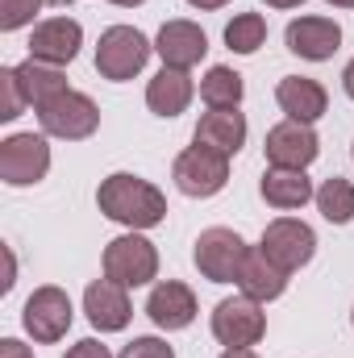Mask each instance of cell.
Returning a JSON list of instances; mask_svg holds the SVG:
<instances>
[{
    "mask_svg": "<svg viewBox=\"0 0 354 358\" xmlns=\"http://www.w3.org/2000/svg\"><path fill=\"white\" fill-rule=\"evenodd\" d=\"M96 208L108 221H117L125 229H138V234H146V229H155V225L167 221V196L150 179L129 176V171H113L108 179H100Z\"/></svg>",
    "mask_w": 354,
    "mask_h": 358,
    "instance_id": "cell-1",
    "label": "cell"
},
{
    "mask_svg": "<svg viewBox=\"0 0 354 358\" xmlns=\"http://www.w3.org/2000/svg\"><path fill=\"white\" fill-rule=\"evenodd\" d=\"M155 55V42L138 25H108L96 42V71L108 84H129L146 71Z\"/></svg>",
    "mask_w": 354,
    "mask_h": 358,
    "instance_id": "cell-2",
    "label": "cell"
},
{
    "mask_svg": "<svg viewBox=\"0 0 354 358\" xmlns=\"http://www.w3.org/2000/svg\"><path fill=\"white\" fill-rule=\"evenodd\" d=\"M100 267H104V279H113L121 287H146V283L159 279V250L146 234L129 229V234H121L104 246Z\"/></svg>",
    "mask_w": 354,
    "mask_h": 358,
    "instance_id": "cell-3",
    "label": "cell"
},
{
    "mask_svg": "<svg viewBox=\"0 0 354 358\" xmlns=\"http://www.w3.org/2000/svg\"><path fill=\"white\" fill-rule=\"evenodd\" d=\"M38 125L46 138H59V142H88L92 134L100 129V108L88 92H59L55 100H46L38 108Z\"/></svg>",
    "mask_w": 354,
    "mask_h": 358,
    "instance_id": "cell-4",
    "label": "cell"
},
{
    "mask_svg": "<svg viewBox=\"0 0 354 358\" xmlns=\"http://www.w3.org/2000/svg\"><path fill=\"white\" fill-rule=\"evenodd\" d=\"M246 255H250V246L242 242V234L225 229V225L204 229L192 246V263L200 271V279H208V283H238Z\"/></svg>",
    "mask_w": 354,
    "mask_h": 358,
    "instance_id": "cell-5",
    "label": "cell"
},
{
    "mask_svg": "<svg viewBox=\"0 0 354 358\" xmlns=\"http://www.w3.org/2000/svg\"><path fill=\"white\" fill-rule=\"evenodd\" d=\"M71 321H76V304H71V296H67L59 283L34 287V296H29L25 308H21V325H25V334H29L38 346L63 342L67 329H71Z\"/></svg>",
    "mask_w": 354,
    "mask_h": 358,
    "instance_id": "cell-6",
    "label": "cell"
},
{
    "mask_svg": "<svg viewBox=\"0 0 354 358\" xmlns=\"http://www.w3.org/2000/svg\"><path fill=\"white\" fill-rule=\"evenodd\" d=\"M171 179H176V187L183 192V196H192V200H208V196L225 192V183H229V155L192 142L187 150H179L176 155V163H171Z\"/></svg>",
    "mask_w": 354,
    "mask_h": 358,
    "instance_id": "cell-7",
    "label": "cell"
},
{
    "mask_svg": "<svg viewBox=\"0 0 354 358\" xmlns=\"http://www.w3.org/2000/svg\"><path fill=\"white\" fill-rule=\"evenodd\" d=\"M213 338L225 346V350H242V346H259L267 334V313L259 300L250 296H225L217 308H213V321H208Z\"/></svg>",
    "mask_w": 354,
    "mask_h": 358,
    "instance_id": "cell-8",
    "label": "cell"
},
{
    "mask_svg": "<svg viewBox=\"0 0 354 358\" xmlns=\"http://www.w3.org/2000/svg\"><path fill=\"white\" fill-rule=\"evenodd\" d=\"M50 176V142L46 134H8L0 142V183L34 187Z\"/></svg>",
    "mask_w": 354,
    "mask_h": 358,
    "instance_id": "cell-9",
    "label": "cell"
},
{
    "mask_svg": "<svg viewBox=\"0 0 354 358\" xmlns=\"http://www.w3.org/2000/svg\"><path fill=\"white\" fill-rule=\"evenodd\" d=\"M259 250H263L279 271L296 275L300 267L313 263V255H317V234H313V225H304L300 217H275V221H267L263 238H259Z\"/></svg>",
    "mask_w": 354,
    "mask_h": 358,
    "instance_id": "cell-10",
    "label": "cell"
},
{
    "mask_svg": "<svg viewBox=\"0 0 354 358\" xmlns=\"http://www.w3.org/2000/svg\"><path fill=\"white\" fill-rule=\"evenodd\" d=\"M263 155H267V167H288V171H309V163H317L321 155V138L313 125L304 121H279L271 125L263 138Z\"/></svg>",
    "mask_w": 354,
    "mask_h": 358,
    "instance_id": "cell-11",
    "label": "cell"
},
{
    "mask_svg": "<svg viewBox=\"0 0 354 358\" xmlns=\"http://www.w3.org/2000/svg\"><path fill=\"white\" fill-rule=\"evenodd\" d=\"M283 42L304 63H330L342 50V25L334 17H296V21H288Z\"/></svg>",
    "mask_w": 354,
    "mask_h": 358,
    "instance_id": "cell-12",
    "label": "cell"
},
{
    "mask_svg": "<svg viewBox=\"0 0 354 358\" xmlns=\"http://www.w3.org/2000/svg\"><path fill=\"white\" fill-rule=\"evenodd\" d=\"M80 46H84V25H80L76 17H46V21H38L34 34H29V59L50 63V67L76 63Z\"/></svg>",
    "mask_w": 354,
    "mask_h": 358,
    "instance_id": "cell-13",
    "label": "cell"
},
{
    "mask_svg": "<svg viewBox=\"0 0 354 358\" xmlns=\"http://www.w3.org/2000/svg\"><path fill=\"white\" fill-rule=\"evenodd\" d=\"M200 304H196V292L179 279H159L146 296V317L163 329V334H179L196 321Z\"/></svg>",
    "mask_w": 354,
    "mask_h": 358,
    "instance_id": "cell-14",
    "label": "cell"
},
{
    "mask_svg": "<svg viewBox=\"0 0 354 358\" xmlns=\"http://www.w3.org/2000/svg\"><path fill=\"white\" fill-rule=\"evenodd\" d=\"M155 55L163 59V67H176V71H192L204 55H208V34L196 25V21H163L159 38H155Z\"/></svg>",
    "mask_w": 354,
    "mask_h": 358,
    "instance_id": "cell-15",
    "label": "cell"
},
{
    "mask_svg": "<svg viewBox=\"0 0 354 358\" xmlns=\"http://www.w3.org/2000/svg\"><path fill=\"white\" fill-rule=\"evenodd\" d=\"M84 313H88L96 334H121L134 321V304H129V287L113 283V279H92L84 292Z\"/></svg>",
    "mask_w": 354,
    "mask_h": 358,
    "instance_id": "cell-16",
    "label": "cell"
},
{
    "mask_svg": "<svg viewBox=\"0 0 354 358\" xmlns=\"http://www.w3.org/2000/svg\"><path fill=\"white\" fill-rule=\"evenodd\" d=\"M246 134H250L246 113H238V108H208V113H200V121L192 129V142H200V146L221 150V155L234 159L246 146Z\"/></svg>",
    "mask_w": 354,
    "mask_h": 358,
    "instance_id": "cell-17",
    "label": "cell"
},
{
    "mask_svg": "<svg viewBox=\"0 0 354 358\" xmlns=\"http://www.w3.org/2000/svg\"><path fill=\"white\" fill-rule=\"evenodd\" d=\"M275 104H279V113L288 121L313 125V121H321L330 113V92L317 80H309V76H283L279 88H275Z\"/></svg>",
    "mask_w": 354,
    "mask_h": 358,
    "instance_id": "cell-18",
    "label": "cell"
},
{
    "mask_svg": "<svg viewBox=\"0 0 354 358\" xmlns=\"http://www.w3.org/2000/svg\"><path fill=\"white\" fill-rule=\"evenodd\" d=\"M259 196H263L271 208H279V213H296V208H304V204L317 196V187H313L309 171L267 167L263 179H259Z\"/></svg>",
    "mask_w": 354,
    "mask_h": 358,
    "instance_id": "cell-19",
    "label": "cell"
},
{
    "mask_svg": "<svg viewBox=\"0 0 354 358\" xmlns=\"http://www.w3.org/2000/svg\"><path fill=\"white\" fill-rule=\"evenodd\" d=\"M192 96H196L192 76H187V71H176V67H163V71L146 84V108H150L155 117L171 121V117H179V113H187Z\"/></svg>",
    "mask_w": 354,
    "mask_h": 358,
    "instance_id": "cell-20",
    "label": "cell"
},
{
    "mask_svg": "<svg viewBox=\"0 0 354 358\" xmlns=\"http://www.w3.org/2000/svg\"><path fill=\"white\" fill-rule=\"evenodd\" d=\"M288 279H292L288 271H279L259 246H250V255L242 263V275H238V292L259 300V304H271V300H279L288 292Z\"/></svg>",
    "mask_w": 354,
    "mask_h": 358,
    "instance_id": "cell-21",
    "label": "cell"
},
{
    "mask_svg": "<svg viewBox=\"0 0 354 358\" xmlns=\"http://www.w3.org/2000/svg\"><path fill=\"white\" fill-rule=\"evenodd\" d=\"M17 80H21V92H25V100L34 104V113L46 104V100H55L59 92H67V71L63 67H50V63H38V59H25V63H17Z\"/></svg>",
    "mask_w": 354,
    "mask_h": 358,
    "instance_id": "cell-22",
    "label": "cell"
},
{
    "mask_svg": "<svg viewBox=\"0 0 354 358\" xmlns=\"http://www.w3.org/2000/svg\"><path fill=\"white\" fill-rule=\"evenodd\" d=\"M313 204H317V213H321L330 225H351V221H354V183L346 176L321 179V187H317Z\"/></svg>",
    "mask_w": 354,
    "mask_h": 358,
    "instance_id": "cell-23",
    "label": "cell"
},
{
    "mask_svg": "<svg viewBox=\"0 0 354 358\" xmlns=\"http://www.w3.org/2000/svg\"><path fill=\"white\" fill-rule=\"evenodd\" d=\"M242 96H246V84H242V76H238L234 67L217 63V67L204 71V80H200V100H204L208 108H238Z\"/></svg>",
    "mask_w": 354,
    "mask_h": 358,
    "instance_id": "cell-24",
    "label": "cell"
},
{
    "mask_svg": "<svg viewBox=\"0 0 354 358\" xmlns=\"http://www.w3.org/2000/svg\"><path fill=\"white\" fill-rule=\"evenodd\" d=\"M263 42H267V17L263 13H238L225 25V46L234 55H255Z\"/></svg>",
    "mask_w": 354,
    "mask_h": 358,
    "instance_id": "cell-25",
    "label": "cell"
},
{
    "mask_svg": "<svg viewBox=\"0 0 354 358\" xmlns=\"http://www.w3.org/2000/svg\"><path fill=\"white\" fill-rule=\"evenodd\" d=\"M25 92L17 80V67H0V121H17L25 113Z\"/></svg>",
    "mask_w": 354,
    "mask_h": 358,
    "instance_id": "cell-26",
    "label": "cell"
},
{
    "mask_svg": "<svg viewBox=\"0 0 354 358\" xmlns=\"http://www.w3.org/2000/svg\"><path fill=\"white\" fill-rule=\"evenodd\" d=\"M38 13H42V0H0V29L17 34V29L34 25Z\"/></svg>",
    "mask_w": 354,
    "mask_h": 358,
    "instance_id": "cell-27",
    "label": "cell"
},
{
    "mask_svg": "<svg viewBox=\"0 0 354 358\" xmlns=\"http://www.w3.org/2000/svg\"><path fill=\"white\" fill-rule=\"evenodd\" d=\"M117 358H176V350L163 342V338H155V334H146V338H134L125 350Z\"/></svg>",
    "mask_w": 354,
    "mask_h": 358,
    "instance_id": "cell-28",
    "label": "cell"
},
{
    "mask_svg": "<svg viewBox=\"0 0 354 358\" xmlns=\"http://www.w3.org/2000/svg\"><path fill=\"white\" fill-rule=\"evenodd\" d=\"M63 358H113V355H108V346H104V342H96V338H80V342H76Z\"/></svg>",
    "mask_w": 354,
    "mask_h": 358,
    "instance_id": "cell-29",
    "label": "cell"
},
{
    "mask_svg": "<svg viewBox=\"0 0 354 358\" xmlns=\"http://www.w3.org/2000/svg\"><path fill=\"white\" fill-rule=\"evenodd\" d=\"M0 358H34V350L25 342H17V338H4L0 342Z\"/></svg>",
    "mask_w": 354,
    "mask_h": 358,
    "instance_id": "cell-30",
    "label": "cell"
},
{
    "mask_svg": "<svg viewBox=\"0 0 354 358\" xmlns=\"http://www.w3.org/2000/svg\"><path fill=\"white\" fill-rule=\"evenodd\" d=\"M13 283H17V259H13V250L4 246V283H0V292H13Z\"/></svg>",
    "mask_w": 354,
    "mask_h": 358,
    "instance_id": "cell-31",
    "label": "cell"
},
{
    "mask_svg": "<svg viewBox=\"0 0 354 358\" xmlns=\"http://www.w3.org/2000/svg\"><path fill=\"white\" fill-rule=\"evenodd\" d=\"M192 8H200V13H217V8H225L229 0H187Z\"/></svg>",
    "mask_w": 354,
    "mask_h": 358,
    "instance_id": "cell-32",
    "label": "cell"
},
{
    "mask_svg": "<svg viewBox=\"0 0 354 358\" xmlns=\"http://www.w3.org/2000/svg\"><path fill=\"white\" fill-rule=\"evenodd\" d=\"M342 92H346V96L354 100V59L346 63V67H342Z\"/></svg>",
    "mask_w": 354,
    "mask_h": 358,
    "instance_id": "cell-33",
    "label": "cell"
},
{
    "mask_svg": "<svg viewBox=\"0 0 354 358\" xmlns=\"http://www.w3.org/2000/svg\"><path fill=\"white\" fill-rule=\"evenodd\" d=\"M267 8H300L304 0H263Z\"/></svg>",
    "mask_w": 354,
    "mask_h": 358,
    "instance_id": "cell-34",
    "label": "cell"
},
{
    "mask_svg": "<svg viewBox=\"0 0 354 358\" xmlns=\"http://www.w3.org/2000/svg\"><path fill=\"white\" fill-rule=\"evenodd\" d=\"M221 358H259V355H255V346H242V350H225Z\"/></svg>",
    "mask_w": 354,
    "mask_h": 358,
    "instance_id": "cell-35",
    "label": "cell"
},
{
    "mask_svg": "<svg viewBox=\"0 0 354 358\" xmlns=\"http://www.w3.org/2000/svg\"><path fill=\"white\" fill-rule=\"evenodd\" d=\"M108 4H117V8H138V4H146V0H108Z\"/></svg>",
    "mask_w": 354,
    "mask_h": 358,
    "instance_id": "cell-36",
    "label": "cell"
},
{
    "mask_svg": "<svg viewBox=\"0 0 354 358\" xmlns=\"http://www.w3.org/2000/svg\"><path fill=\"white\" fill-rule=\"evenodd\" d=\"M330 8H354V0H325Z\"/></svg>",
    "mask_w": 354,
    "mask_h": 358,
    "instance_id": "cell-37",
    "label": "cell"
},
{
    "mask_svg": "<svg viewBox=\"0 0 354 358\" xmlns=\"http://www.w3.org/2000/svg\"><path fill=\"white\" fill-rule=\"evenodd\" d=\"M351 329H354V308H351Z\"/></svg>",
    "mask_w": 354,
    "mask_h": 358,
    "instance_id": "cell-38",
    "label": "cell"
},
{
    "mask_svg": "<svg viewBox=\"0 0 354 358\" xmlns=\"http://www.w3.org/2000/svg\"><path fill=\"white\" fill-rule=\"evenodd\" d=\"M351 159H354V146H351Z\"/></svg>",
    "mask_w": 354,
    "mask_h": 358,
    "instance_id": "cell-39",
    "label": "cell"
}]
</instances>
